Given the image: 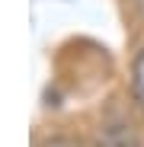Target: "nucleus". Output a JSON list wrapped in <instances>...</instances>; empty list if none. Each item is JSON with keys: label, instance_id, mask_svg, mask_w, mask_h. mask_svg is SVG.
I'll list each match as a JSON object with an SVG mask.
<instances>
[{"label": "nucleus", "instance_id": "f257e3e1", "mask_svg": "<svg viewBox=\"0 0 144 147\" xmlns=\"http://www.w3.org/2000/svg\"><path fill=\"white\" fill-rule=\"evenodd\" d=\"M93 147H138V134L125 121H109L93 134Z\"/></svg>", "mask_w": 144, "mask_h": 147}, {"label": "nucleus", "instance_id": "f03ea898", "mask_svg": "<svg viewBox=\"0 0 144 147\" xmlns=\"http://www.w3.org/2000/svg\"><path fill=\"white\" fill-rule=\"evenodd\" d=\"M131 93H135V102L144 109V48L138 51V58L131 64Z\"/></svg>", "mask_w": 144, "mask_h": 147}, {"label": "nucleus", "instance_id": "7ed1b4c3", "mask_svg": "<svg viewBox=\"0 0 144 147\" xmlns=\"http://www.w3.org/2000/svg\"><path fill=\"white\" fill-rule=\"evenodd\" d=\"M39 147H80V141H74V138H51V141H45Z\"/></svg>", "mask_w": 144, "mask_h": 147}, {"label": "nucleus", "instance_id": "20e7f679", "mask_svg": "<svg viewBox=\"0 0 144 147\" xmlns=\"http://www.w3.org/2000/svg\"><path fill=\"white\" fill-rule=\"evenodd\" d=\"M138 7H141V10H144V0H138Z\"/></svg>", "mask_w": 144, "mask_h": 147}]
</instances>
